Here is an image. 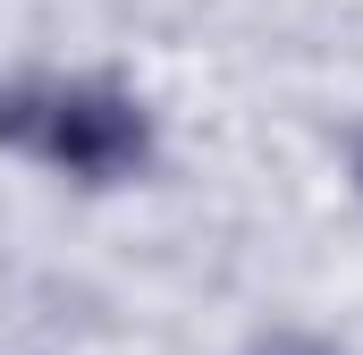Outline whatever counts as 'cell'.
<instances>
[{
  "label": "cell",
  "instance_id": "6da1fadb",
  "mask_svg": "<svg viewBox=\"0 0 363 355\" xmlns=\"http://www.w3.org/2000/svg\"><path fill=\"white\" fill-rule=\"evenodd\" d=\"M0 144L85 178V186H110V178L144 170L152 119L110 77H68V85L60 77H17V85H0Z\"/></svg>",
  "mask_w": 363,
  "mask_h": 355
},
{
  "label": "cell",
  "instance_id": "7a4b0ae2",
  "mask_svg": "<svg viewBox=\"0 0 363 355\" xmlns=\"http://www.w3.org/2000/svg\"><path fill=\"white\" fill-rule=\"evenodd\" d=\"M254 355H330L321 339H271V347H254Z\"/></svg>",
  "mask_w": 363,
  "mask_h": 355
},
{
  "label": "cell",
  "instance_id": "3957f363",
  "mask_svg": "<svg viewBox=\"0 0 363 355\" xmlns=\"http://www.w3.org/2000/svg\"><path fill=\"white\" fill-rule=\"evenodd\" d=\"M355 186H363V144H355Z\"/></svg>",
  "mask_w": 363,
  "mask_h": 355
}]
</instances>
